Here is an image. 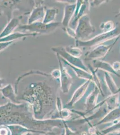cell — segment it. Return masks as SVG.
<instances>
[{
  "label": "cell",
  "mask_w": 120,
  "mask_h": 135,
  "mask_svg": "<svg viewBox=\"0 0 120 135\" xmlns=\"http://www.w3.org/2000/svg\"><path fill=\"white\" fill-rule=\"evenodd\" d=\"M120 36V23H118L114 29L111 31L103 32L92 38L86 41L76 40V46L90 51L96 46Z\"/></svg>",
  "instance_id": "cell-3"
},
{
  "label": "cell",
  "mask_w": 120,
  "mask_h": 135,
  "mask_svg": "<svg viewBox=\"0 0 120 135\" xmlns=\"http://www.w3.org/2000/svg\"><path fill=\"white\" fill-rule=\"evenodd\" d=\"M119 37H117L114 41V42L109 45H100L93 48L92 49L88 51L85 55V60L93 61L105 57L107 54H108V52L111 51L114 45L117 42Z\"/></svg>",
  "instance_id": "cell-6"
},
{
  "label": "cell",
  "mask_w": 120,
  "mask_h": 135,
  "mask_svg": "<svg viewBox=\"0 0 120 135\" xmlns=\"http://www.w3.org/2000/svg\"><path fill=\"white\" fill-rule=\"evenodd\" d=\"M91 81H92L91 80H87L82 85H81L79 88L76 89L73 94L71 100L66 104V106H68L69 107H72L75 104H76L78 101L81 100V99L84 95L86 92H87V89L90 86Z\"/></svg>",
  "instance_id": "cell-11"
},
{
  "label": "cell",
  "mask_w": 120,
  "mask_h": 135,
  "mask_svg": "<svg viewBox=\"0 0 120 135\" xmlns=\"http://www.w3.org/2000/svg\"><path fill=\"white\" fill-rule=\"evenodd\" d=\"M60 25V23L54 22L45 24L43 22H35L32 24L20 26L18 29L21 30H28L38 34L49 33L55 30Z\"/></svg>",
  "instance_id": "cell-5"
},
{
  "label": "cell",
  "mask_w": 120,
  "mask_h": 135,
  "mask_svg": "<svg viewBox=\"0 0 120 135\" xmlns=\"http://www.w3.org/2000/svg\"><path fill=\"white\" fill-rule=\"evenodd\" d=\"M33 133H32V132H28L27 133L23 135H34Z\"/></svg>",
  "instance_id": "cell-37"
},
{
  "label": "cell",
  "mask_w": 120,
  "mask_h": 135,
  "mask_svg": "<svg viewBox=\"0 0 120 135\" xmlns=\"http://www.w3.org/2000/svg\"><path fill=\"white\" fill-rule=\"evenodd\" d=\"M57 55H58V57L61 60V61L63 63H64V64L70 66L71 68L75 72V74L77 76V77H79V78H82L85 80H91L92 81L93 76L91 73H90L89 72L79 68L72 65L69 63H68L67 61H66L64 59L61 57L58 54H57Z\"/></svg>",
  "instance_id": "cell-14"
},
{
  "label": "cell",
  "mask_w": 120,
  "mask_h": 135,
  "mask_svg": "<svg viewBox=\"0 0 120 135\" xmlns=\"http://www.w3.org/2000/svg\"><path fill=\"white\" fill-rule=\"evenodd\" d=\"M76 2L66 5L64 8V16L63 18L62 24L66 28L69 27L70 21L71 20L76 9Z\"/></svg>",
  "instance_id": "cell-15"
},
{
  "label": "cell",
  "mask_w": 120,
  "mask_h": 135,
  "mask_svg": "<svg viewBox=\"0 0 120 135\" xmlns=\"http://www.w3.org/2000/svg\"><path fill=\"white\" fill-rule=\"evenodd\" d=\"M60 66L61 76L60 78L61 90L64 93H67L70 89L73 83V78L67 70L62 62L58 58Z\"/></svg>",
  "instance_id": "cell-9"
},
{
  "label": "cell",
  "mask_w": 120,
  "mask_h": 135,
  "mask_svg": "<svg viewBox=\"0 0 120 135\" xmlns=\"http://www.w3.org/2000/svg\"><path fill=\"white\" fill-rule=\"evenodd\" d=\"M64 126L65 130V135H78L79 134L77 132L72 130L65 123V120H64Z\"/></svg>",
  "instance_id": "cell-27"
},
{
  "label": "cell",
  "mask_w": 120,
  "mask_h": 135,
  "mask_svg": "<svg viewBox=\"0 0 120 135\" xmlns=\"http://www.w3.org/2000/svg\"><path fill=\"white\" fill-rule=\"evenodd\" d=\"M4 80L0 78V91H1V89H2L1 87H2V84H4Z\"/></svg>",
  "instance_id": "cell-36"
},
{
  "label": "cell",
  "mask_w": 120,
  "mask_h": 135,
  "mask_svg": "<svg viewBox=\"0 0 120 135\" xmlns=\"http://www.w3.org/2000/svg\"><path fill=\"white\" fill-rule=\"evenodd\" d=\"M1 92H2L4 97L11 100L12 103L17 104H18L19 103L16 98V93L14 92L11 85L8 84L7 86L2 88L1 89Z\"/></svg>",
  "instance_id": "cell-18"
},
{
  "label": "cell",
  "mask_w": 120,
  "mask_h": 135,
  "mask_svg": "<svg viewBox=\"0 0 120 135\" xmlns=\"http://www.w3.org/2000/svg\"><path fill=\"white\" fill-rule=\"evenodd\" d=\"M49 133V135H65V128H63L61 130V132L59 133H56L55 132H48Z\"/></svg>",
  "instance_id": "cell-34"
},
{
  "label": "cell",
  "mask_w": 120,
  "mask_h": 135,
  "mask_svg": "<svg viewBox=\"0 0 120 135\" xmlns=\"http://www.w3.org/2000/svg\"><path fill=\"white\" fill-rule=\"evenodd\" d=\"M119 16H120V9H119L118 14H117V15L116 16V17H119Z\"/></svg>",
  "instance_id": "cell-38"
},
{
  "label": "cell",
  "mask_w": 120,
  "mask_h": 135,
  "mask_svg": "<svg viewBox=\"0 0 120 135\" xmlns=\"http://www.w3.org/2000/svg\"><path fill=\"white\" fill-rule=\"evenodd\" d=\"M44 9L42 6L38 7L34 9L32 11L28 21V24L35 23L36 21L42 18L44 16Z\"/></svg>",
  "instance_id": "cell-22"
},
{
  "label": "cell",
  "mask_w": 120,
  "mask_h": 135,
  "mask_svg": "<svg viewBox=\"0 0 120 135\" xmlns=\"http://www.w3.org/2000/svg\"><path fill=\"white\" fill-rule=\"evenodd\" d=\"M38 34L35 33H22L21 32H15L14 33H11L9 35L6 37L0 38V42H9L13 41L16 39L23 38V37L29 36H35Z\"/></svg>",
  "instance_id": "cell-21"
},
{
  "label": "cell",
  "mask_w": 120,
  "mask_h": 135,
  "mask_svg": "<svg viewBox=\"0 0 120 135\" xmlns=\"http://www.w3.org/2000/svg\"><path fill=\"white\" fill-rule=\"evenodd\" d=\"M52 50L56 52V54L64 59L66 61L69 63L70 65L79 68L89 72V69L86 66L82 60L79 58L74 57L68 53L66 51L65 48L63 47H57L52 48Z\"/></svg>",
  "instance_id": "cell-8"
},
{
  "label": "cell",
  "mask_w": 120,
  "mask_h": 135,
  "mask_svg": "<svg viewBox=\"0 0 120 135\" xmlns=\"http://www.w3.org/2000/svg\"><path fill=\"white\" fill-rule=\"evenodd\" d=\"M95 28L91 25L88 14H85L80 18L75 28L76 40L86 41L89 37L94 33Z\"/></svg>",
  "instance_id": "cell-4"
},
{
  "label": "cell",
  "mask_w": 120,
  "mask_h": 135,
  "mask_svg": "<svg viewBox=\"0 0 120 135\" xmlns=\"http://www.w3.org/2000/svg\"><path fill=\"white\" fill-rule=\"evenodd\" d=\"M65 30L69 36L72 37L73 38H76V32L75 29H73L70 27H68L65 28Z\"/></svg>",
  "instance_id": "cell-29"
},
{
  "label": "cell",
  "mask_w": 120,
  "mask_h": 135,
  "mask_svg": "<svg viewBox=\"0 0 120 135\" xmlns=\"http://www.w3.org/2000/svg\"><path fill=\"white\" fill-rule=\"evenodd\" d=\"M6 126L10 131L11 135H23L27 133L28 132H32L34 133L43 134L46 133V132H44L28 129V128L20 125H7Z\"/></svg>",
  "instance_id": "cell-13"
},
{
  "label": "cell",
  "mask_w": 120,
  "mask_h": 135,
  "mask_svg": "<svg viewBox=\"0 0 120 135\" xmlns=\"http://www.w3.org/2000/svg\"><path fill=\"white\" fill-rule=\"evenodd\" d=\"M13 42V41L9 42H0V51L3 50L5 49V48L7 47L9 45Z\"/></svg>",
  "instance_id": "cell-31"
},
{
  "label": "cell",
  "mask_w": 120,
  "mask_h": 135,
  "mask_svg": "<svg viewBox=\"0 0 120 135\" xmlns=\"http://www.w3.org/2000/svg\"><path fill=\"white\" fill-rule=\"evenodd\" d=\"M97 132H98V133L100 135H104V134H103L101 133L100 132V131H97Z\"/></svg>",
  "instance_id": "cell-40"
},
{
  "label": "cell",
  "mask_w": 120,
  "mask_h": 135,
  "mask_svg": "<svg viewBox=\"0 0 120 135\" xmlns=\"http://www.w3.org/2000/svg\"><path fill=\"white\" fill-rule=\"evenodd\" d=\"M65 49L68 53L76 58H79L83 54L82 50L80 48L76 46H66L65 48Z\"/></svg>",
  "instance_id": "cell-24"
},
{
  "label": "cell",
  "mask_w": 120,
  "mask_h": 135,
  "mask_svg": "<svg viewBox=\"0 0 120 135\" xmlns=\"http://www.w3.org/2000/svg\"><path fill=\"white\" fill-rule=\"evenodd\" d=\"M100 90L98 88L95 84L93 86V89L91 90V92L89 93L86 98L85 101V104L86 106V112L84 114H81L78 112H76V111L72 110L73 112H77L78 114L82 115L84 117L85 114L88 113L89 112H91L93 110L96 109L98 107H100V106L103 105L105 104V100L102 101L101 102L99 103V104H97L98 97L99 96L100 94Z\"/></svg>",
  "instance_id": "cell-7"
},
{
  "label": "cell",
  "mask_w": 120,
  "mask_h": 135,
  "mask_svg": "<svg viewBox=\"0 0 120 135\" xmlns=\"http://www.w3.org/2000/svg\"><path fill=\"white\" fill-rule=\"evenodd\" d=\"M93 66L95 69L101 70H103L105 72H107L109 74H113L117 77H120V75H119L117 72L115 71L113 67L109 63L103 61L99 60H93Z\"/></svg>",
  "instance_id": "cell-16"
},
{
  "label": "cell",
  "mask_w": 120,
  "mask_h": 135,
  "mask_svg": "<svg viewBox=\"0 0 120 135\" xmlns=\"http://www.w3.org/2000/svg\"><path fill=\"white\" fill-rule=\"evenodd\" d=\"M58 12V9L56 8L47 9L43 23L45 24L51 23V22L55 19Z\"/></svg>",
  "instance_id": "cell-23"
},
{
  "label": "cell",
  "mask_w": 120,
  "mask_h": 135,
  "mask_svg": "<svg viewBox=\"0 0 120 135\" xmlns=\"http://www.w3.org/2000/svg\"><path fill=\"white\" fill-rule=\"evenodd\" d=\"M120 131V119L117 123L113 124L112 126L108 127L107 128L103 129L100 131L101 133L104 135H107L111 132Z\"/></svg>",
  "instance_id": "cell-25"
},
{
  "label": "cell",
  "mask_w": 120,
  "mask_h": 135,
  "mask_svg": "<svg viewBox=\"0 0 120 135\" xmlns=\"http://www.w3.org/2000/svg\"><path fill=\"white\" fill-rule=\"evenodd\" d=\"M112 66L116 72L117 71L120 70V62H115Z\"/></svg>",
  "instance_id": "cell-33"
},
{
  "label": "cell",
  "mask_w": 120,
  "mask_h": 135,
  "mask_svg": "<svg viewBox=\"0 0 120 135\" xmlns=\"http://www.w3.org/2000/svg\"><path fill=\"white\" fill-rule=\"evenodd\" d=\"M104 78L107 87L111 95H114L119 93L118 88L117 87L114 81L111 77L109 73L103 71Z\"/></svg>",
  "instance_id": "cell-17"
},
{
  "label": "cell",
  "mask_w": 120,
  "mask_h": 135,
  "mask_svg": "<svg viewBox=\"0 0 120 135\" xmlns=\"http://www.w3.org/2000/svg\"><path fill=\"white\" fill-rule=\"evenodd\" d=\"M38 135H49V134L48 133H46L44 134H38Z\"/></svg>",
  "instance_id": "cell-39"
},
{
  "label": "cell",
  "mask_w": 120,
  "mask_h": 135,
  "mask_svg": "<svg viewBox=\"0 0 120 135\" xmlns=\"http://www.w3.org/2000/svg\"><path fill=\"white\" fill-rule=\"evenodd\" d=\"M92 2H88L90 4L89 7H96V6H99L102 4L103 3H105L106 1H91Z\"/></svg>",
  "instance_id": "cell-30"
},
{
  "label": "cell",
  "mask_w": 120,
  "mask_h": 135,
  "mask_svg": "<svg viewBox=\"0 0 120 135\" xmlns=\"http://www.w3.org/2000/svg\"><path fill=\"white\" fill-rule=\"evenodd\" d=\"M120 119V106L116 108L113 110L110 111L109 113L102 118V119L97 123L96 125H93L94 127H96L103 123L113 122V124L117 123Z\"/></svg>",
  "instance_id": "cell-12"
},
{
  "label": "cell",
  "mask_w": 120,
  "mask_h": 135,
  "mask_svg": "<svg viewBox=\"0 0 120 135\" xmlns=\"http://www.w3.org/2000/svg\"><path fill=\"white\" fill-rule=\"evenodd\" d=\"M19 21V18H14L11 20L9 23L8 24L5 29L3 30V31L0 34V38L5 37L11 34L15 28H16V27L18 26Z\"/></svg>",
  "instance_id": "cell-19"
},
{
  "label": "cell",
  "mask_w": 120,
  "mask_h": 135,
  "mask_svg": "<svg viewBox=\"0 0 120 135\" xmlns=\"http://www.w3.org/2000/svg\"><path fill=\"white\" fill-rule=\"evenodd\" d=\"M52 75L53 77H54V78L56 79H59L60 78V76H61V72L60 70L56 69L54 71H53L52 73Z\"/></svg>",
  "instance_id": "cell-32"
},
{
  "label": "cell",
  "mask_w": 120,
  "mask_h": 135,
  "mask_svg": "<svg viewBox=\"0 0 120 135\" xmlns=\"http://www.w3.org/2000/svg\"><path fill=\"white\" fill-rule=\"evenodd\" d=\"M115 26L114 23L112 21H108L101 23L100 27V29L103 31V32H106L112 30L114 29Z\"/></svg>",
  "instance_id": "cell-26"
},
{
  "label": "cell",
  "mask_w": 120,
  "mask_h": 135,
  "mask_svg": "<svg viewBox=\"0 0 120 135\" xmlns=\"http://www.w3.org/2000/svg\"><path fill=\"white\" fill-rule=\"evenodd\" d=\"M118 94L108 95V97L105 100L108 110H112L119 106Z\"/></svg>",
  "instance_id": "cell-20"
},
{
  "label": "cell",
  "mask_w": 120,
  "mask_h": 135,
  "mask_svg": "<svg viewBox=\"0 0 120 135\" xmlns=\"http://www.w3.org/2000/svg\"><path fill=\"white\" fill-rule=\"evenodd\" d=\"M107 135H120V131H116L114 132H111L110 133L108 134Z\"/></svg>",
  "instance_id": "cell-35"
},
{
  "label": "cell",
  "mask_w": 120,
  "mask_h": 135,
  "mask_svg": "<svg viewBox=\"0 0 120 135\" xmlns=\"http://www.w3.org/2000/svg\"><path fill=\"white\" fill-rule=\"evenodd\" d=\"M76 2V9L75 11V14L74 15L69 27L75 29L76 28L78 22L80 18L85 15V11H86L87 6L86 4L85 1H77Z\"/></svg>",
  "instance_id": "cell-10"
},
{
  "label": "cell",
  "mask_w": 120,
  "mask_h": 135,
  "mask_svg": "<svg viewBox=\"0 0 120 135\" xmlns=\"http://www.w3.org/2000/svg\"><path fill=\"white\" fill-rule=\"evenodd\" d=\"M0 135H11V132L6 125L0 126Z\"/></svg>",
  "instance_id": "cell-28"
},
{
  "label": "cell",
  "mask_w": 120,
  "mask_h": 135,
  "mask_svg": "<svg viewBox=\"0 0 120 135\" xmlns=\"http://www.w3.org/2000/svg\"><path fill=\"white\" fill-rule=\"evenodd\" d=\"M56 89L50 86L37 85L33 92H25L23 99L32 106L34 118L43 120L44 117L55 110L56 108Z\"/></svg>",
  "instance_id": "cell-2"
},
{
  "label": "cell",
  "mask_w": 120,
  "mask_h": 135,
  "mask_svg": "<svg viewBox=\"0 0 120 135\" xmlns=\"http://www.w3.org/2000/svg\"><path fill=\"white\" fill-rule=\"evenodd\" d=\"M18 124L28 129L47 132L52 127L50 120H37L28 104L8 102L0 106V126Z\"/></svg>",
  "instance_id": "cell-1"
},
{
  "label": "cell",
  "mask_w": 120,
  "mask_h": 135,
  "mask_svg": "<svg viewBox=\"0 0 120 135\" xmlns=\"http://www.w3.org/2000/svg\"><path fill=\"white\" fill-rule=\"evenodd\" d=\"M96 135H100L98 133V132H97V131H96Z\"/></svg>",
  "instance_id": "cell-41"
}]
</instances>
